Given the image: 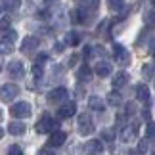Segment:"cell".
Here are the masks:
<instances>
[{"instance_id": "obj_27", "label": "cell", "mask_w": 155, "mask_h": 155, "mask_svg": "<svg viewBox=\"0 0 155 155\" xmlns=\"http://www.w3.org/2000/svg\"><path fill=\"white\" fill-rule=\"evenodd\" d=\"M10 17H0V31H6V29H10Z\"/></svg>"}, {"instance_id": "obj_13", "label": "cell", "mask_w": 155, "mask_h": 155, "mask_svg": "<svg viewBox=\"0 0 155 155\" xmlns=\"http://www.w3.org/2000/svg\"><path fill=\"white\" fill-rule=\"evenodd\" d=\"M65 138H67V134H65V132H61V130H56V132L50 136L48 146H52V147H59V146L65 144Z\"/></svg>"}, {"instance_id": "obj_21", "label": "cell", "mask_w": 155, "mask_h": 155, "mask_svg": "<svg viewBox=\"0 0 155 155\" xmlns=\"http://www.w3.org/2000/svg\"><path fill=\"white\" fill-rule=\"evenodd\" d=\"M121 102H123V100H121V96H119L117 92H111L109 96H107V104L113 105V107H119V105H121Z\"/></svg>"}, {"instance_id": "obj_5", "label": "cell", "mask_w": 155, "mask_h": 155, "mask_svg": "<svg viewBox=\"0 0 155 155\" xmlns=\"http://www.w3.org/2000/svg\"><path fill=\"white\" fill-rule=\"evenodd\" d=\"M17 94H19V88H17V84H12V82L0 88V100L2 102H12L14 98H17Z\"/></svg>"}, {"instance_id": "obj_6", "label": "cell", "mask_w": 155, "mask_h": 155, "mask_svg": "<svg viewBox=\"0 0 155 155\" xmlns=\"http://www.w3.org/2000/svg\"><path fill=\"white\" fill-rule=\"evenodd\" d=\"M77 113V104L75 102H65L59 105V109H58V115L61 117V119H69V117H73Z\"/></svg>"}, {"instance_id": "obj_1", "label": "cell", "mask_w": 155, "mask_h": 155, "mask_svg": "<svg viewBox=\"0 0 155 155\" xmlns=\"http://www.w3.org/2000/svg\"><path fill=\"white\" fill-rule=\"evenodd\" d=\"M56 127H58V123L54 121L48 113H44V115L38 119V123H37V127H35V128H37L38 134H48V132H52Z\"/></svg>"}, {"instance_id": "obj_28", "label": "cell", "mask_w": 155, "mask_h": 155, "mask_svg": "<svg viewBox=\"0 0 155 155\" xmlns=\"http://www.w3.org/2000/svg\"><path fill=\"white\" fill-rule=\"evenodd\" d=\"M15 37H17V33H15V31H10V33H6V40H10V42H14V40H15Z\"/></svg>"}, {"instance_id": "obj_14", "label": "cell", "mask_w": 155, "mask_h": 155, "mask_svg": "<svg viewBox=\"0 0 155 155\" xmlns=\"http://www.w3.org/2000/svg\"><path fill=\"white\" fill-rule=\"evenodd\" d=\"M25 130H27L25 123L12 121V123L8 124V132H10V134H14V136H21V134H25Z\"/></svg>"}, {"instance_id": "obj_18", "label": "cell", "mask_w": 155, "mask_h": 155, "mask_svg": "<svg viewBox=\"0 0 155 155\" xmlns=\"http://www.w3.org/2000/svg\"><path fill=\"white\" fill-rule=\"evenodd\" d=\"M12 52H14V42L2 38L0 40V56H2V54H12Z\"/></svg>"}, {"instance_id": "obj_29", "label": "cell", "mask_w": 155, "mask_h": 155, "mask_svg": "<svg viewBox=\"0 0 155 155\" xmlns=\"http://www.w3.org/2000/svg\"><path fill=\"white\" fill-rule=\"evenodd\" d=\"M147 138H150V140L153 138V123H151V121L147 123Z\"/></svg>"}, {"instance_id": "obj_30", "label": "cell", "mask_w": 155, "mask_h": 155, "mask_svg": "<svg viewBox=\"0 0 155 155\" xmlns=\"http://www.w3.org/2000/svg\"><path fill=\"white\" fill-rule=\"evenodd\" d=\"M102 134H104V140H111V138H113V134H111V130H104V132H102Z\"/></svg>"}, {"instance_id": "obj_31", "label": "cell", "mask_w": 155, "mask_h": 155, "mask_svg": "<svg viewBox=\"0 0 155 155\" xmlns=\"http://www.w3.org/2000/svg\"><path fill=\"white\" fill-rule=\"evenodd\" d=\"M37 155H54V153H52L50 150H40V151H38Z\"/></svg>"}, {"instance_id": "obj_32", "label": "cell", "mask_w": 155, "mask_h": 155, "mask_svg": "<svg viewBox=\"0 0 155 155\" xmlns=\"http://www.w3.org/2000/svg\"><path fill=\"white\" fill-rule=\"evenodd\" d=\"M2 63H4V61H2V56H0V71H2Z\"/></svg>"}, {"instance_id": "obj_16", "label": "cell", "mask_w": 155, "mask_h": 155, "mask_svg": "<svg viewBox=\"0 0 155 155\" xmlns=\"http://www.w3.org/2000/svg\"><path fill=\"white\" fill-rule=\"evenodd\" d=\"M88 105H90L94 111H104V107H105L104 100L100 98V96H90V100H88Z\"/></svg>"}, {"instance_id": "obj_15", "label": "cell", "mask_w": 155, "mask_h": 155, "mask_svg": "<svg viewBox=\"0 0 155 155\" xmlns=\"http://www.w3.org/2000/svg\"><path fill=\"white\" fill-rule=\"evenodd\" d=\"M127 82H128L127 73H115V77H113V88H123Z\"/></svg>"}, {"instance_id": "obj_4", "label": "cell", "mask_w": 155, "mask_h": 155, "mask_svg": "<svg viewBox=\"0 0 155 155\" xmlns=\"http://www.w3.org/2000/svg\"><path fill=\"white\" fill-rule=\"evenodd\" d=\"M79 132L82 136H88V134L94 132V123H92V117L88 113H82L79 117Z\"/></svg>"}, {"instance_id": "obj_10", "label": "cell", "mask_w": 155, "mask_h": 155, "mask_svg": "<svg viewBox=\"0 0 155 155\" xmlns=\"http://www.w3.org/2000/svg\"><path fill=\"white\" fill-rule=\"evenodd\" d=\"M102 150H104V144L100 140H90V142L84 144V153L86 155H98Z\"/></svg>"}, {"instance_id": "obj_3", "label": "cell", "mask_w": 155, "mask_h": 155, "mask_svg": "<svg viewBox=\"0 0 155 155\" xmlns=\"http://www.w3.org/2000/svg\"><path fill=\"white\" fill-rule=\"evenodd\" d=\"M113 56H115V61L121 65V67H127L130 63V52L121 44H115L113 46Z\"/></svg>"}, {"instance_id": "obj_22", "label": "cell", "mask_w": 155, "mask_h": 155, "mask_svg": "<svg viewBox=\"0 0 155 155\" xmlns=\"http://www.w3.org/2000/svg\"><path fill=\"white\" fill-rule=\"evenodd\" d=\"M0 6L10 8V10H15L17 6H19V0H0Z\"/></svg>"}, {"instance_id": "obj_19", "label": "cell", "mask_w": 155, "mask_h": 155, "mask_svg": "<svg viewBox=\"0 0 155 155\" xmlns=\"http://www.w3.org/2000/svg\"><path fill=\"white\" fill-rule=\"evenodd\" d=\"M65 42H67L69 46H77V44L81 42V35H79V33H75V31H73V33H69L67 37H65Z\"/></svg>"}, {"instance_id": "obj_9", "label": "cell", "mask_w": 155, "mask_h": 155, "mask_svg": "<svg viewBox=\"0 0 155 155\" xmlns=\"http://www.w3.org/2000/svg\"><path fill=\"white\" fill-rule=\"evenodd\" d=\"M8 73L14 79H21L25 75V67H23L21 61H12V63H8Z\"/></svg>"}, {"instance_id": "obj_34", "label": "cell", "mask_w": 155, "mask_h": 155, "mask_svg": "<svg viewBox=\"0 0 155 155\" xmlns=\"http://www.w3.org/2000/svg\"><path fill=\"white\" fill-rule=\"evenodd\" d=\"M2 136H4V130H2V128H0V140H2Z\"/></svg>"}, {"instance_id": "obj_33", "label": "cell", "mask_w": 155, "mask_h": 155, "mask_svg": "<svg viewBox=\"0 0 155 155\" xmlns=\"http://www.w3.org/2000/svg\"><path fill=\"white\" fill-rule=\"evenodd\" d=\"M2 119H4V113H2V109H0V121H2Z\"/></svg>"}, {"instance_id": "obj_23", "label": "cell", "mask_w": 155, "mask_h": 155, "mask_svg": "<svg viewBox=\"0 0 155 155\" xmlns=\"http://www.w3.org/2000/svg\"><path fill=\"white\" fill-rule=\"evenodd\" d=\"M109 6H111V10L119 12V10H123L127 4H124V0H109Z\"/></svg>"}, {"instance_id": "obj_25", "label": "cell", "mask_w": 155, "mask_h": 155, "mask_svg": "<svg viewBox=\"0 0 155 155\" xmlns=\"http://www.w3.org/2000/svg\"><path fill=\"white\" fill-rule=\"evenodd\" d=\"M8 155H23V150L17 144H14V146L8 147Z\"/></svg>"}, {"instance_id": "obj_12", "label": "cell", "mask_w": 155, "mask_h": 155, "mask_svg": "<svg viewBox=\"0 0 155 155\" xmlns=\"http://www.w3.org/2000/svg\"><path fill=\"white\" fill-rule=\"evenodd\" d=\"M38 37H25L21 42V52H33L38 48Z\"/></svg>"}, {"instance_id": "obj_8", "label": "cell", "mask_w": 155, "mask_h": 155, "mask_svg": "<svg viewBox=\"0 0 155 155\" xmlns=\"http://www.w3.org/2000/svg\"><path fill=\"white\" fill-rule=\"evenodd\" d=\"M138 134V123H134L132 127H124L121 130V140L124 142V144H128V142L134 140V136Z\"/></svg>"}, {"instance_id": "obj_24", "label": "cell", "mask_w": 155, "mask_h": 155, "mask_svg": "<svg viewBox=\"0 0 155 155\" xmlns=\"http://www.w3.org/2000/svg\"><path fill=\"white\" fill-rule=\"evenodd\" d=\"M142 73H144V77H146V79H151V77H153V65H151V63L144 65V69H142Z\"/></svg>"}, {"instance_id": "obj_7", "label": "cell", "mask_w": 155, "mask_h": 155, "mask_svg": "<svg viewBox=\"0 0 155 155\" xmlns=\"http://www.w3.org/2000/svg\"><path fill=\"white\" fill-rule=\"evenodd\" d=\"M65 98H67V88H63V86L54 88V90L48 94V102L50 104H61Z\"/></svg>"}, {"instance_id": "obj_2", "label": "cell", "mask_w": 155, "mask_h": 155, "mask_svg": "<svg viewBox=\"0 0 155 155\" xmlns=\"http://www.w3.org/2000/svg\"><path fill=\"white\" fill-rule=\"evenodd\" d=\"M10 113L15 119H27V117H31V104L29 102H17L10 107Z\"/></svg>"}, {"instance_id": "obj_11", "label": "cell", "mask_w": 155, "mask_h": 155, "mask_svg": "<svg viewBox=\"0 0 155 155\" xmlns=\"http://www.w3.org/2000/svg\"><path fill=\"white\" fill-rule=\"evenodd\" d=\"M94 71H96V75H98V77L105 79V77H109V75H111L113 67H111V63H109V61H98V63H96V67H94Z\"/></svg>"}, {"instance_id": "obj_17", "label": "cell", "mask_w": 155, "mask_h": 155, "mask_svg": "<svg viewBox=\"0 0 155 155\" xmlns=\"http://www.w3.org/2000/svg\"><path fill=\"white\" fill-rule=\"evenodd\" d=\"M136 96H138L140 102H150V90H147L146 84H140L136 88Z\"/></svg>"}, {"instance_id": "obj_26", "label": "cell", "mask_w": 155, "mask_h": 155, "mask_svg": "<svg viewBox=\"0 0 155 155\" xmlns=\"http://www.w3.org/2000/svg\"><path fill=\"white\" fill-rule=\"evenodd\" d=\"M147 150H150V138H147V140H140V146H138V151H140V153H146Z\"/></svg>"}, {"instance_id": "obj_20", "label": "cell", "mask_w": 155, "mask_h": 155, "mask_svg": "<svg viewBox=\"0 0 155 155\" xmlns=\"http://www.w3.org/2000/svg\"><path fill=\"white\" fill-rule=\"evenodd\" d=\"M79 81H90V77H92V71L90 67H86V65H82V67L79 69Z\"/></svg>"}]
</instances>
